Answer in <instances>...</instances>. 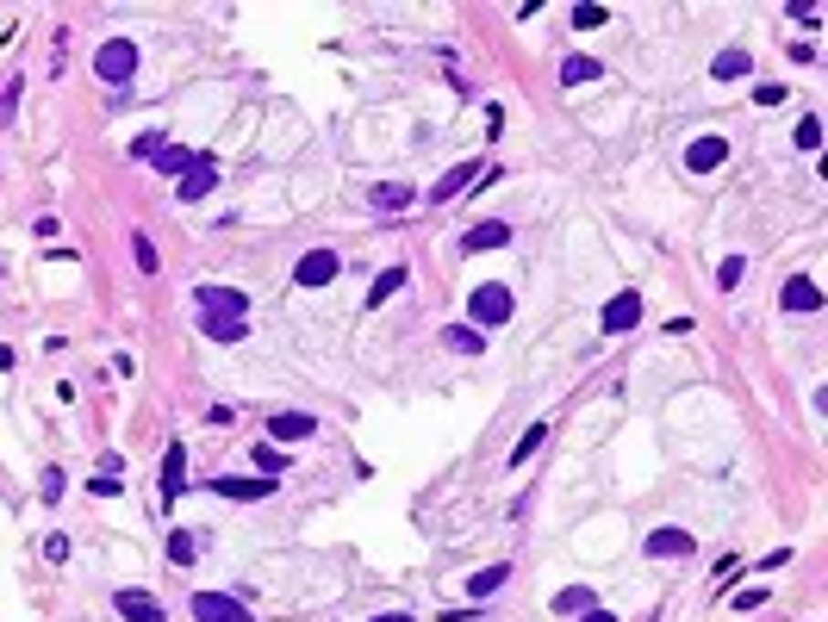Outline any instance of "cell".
Instances as JSON below:
<instances>
[{
    "label": "cell",
    "instance_id": "f1b7e54d",
    "mask_svg": "<svg viewBox=\"0 0 828 622\" xmlns=\"http://www.w3.org/2000/svg\"><path fill=\"white\" fill-rule=\"evenodd\" d=\"M37 492H44V504H57V498L69 492V480H63V467H44V480H37Z\"/></svg>",
    "mask_w": 828,
    "mask_h": 622
},
{
    "label": "cell",
    "instance_id": "5b68a950",
    "mask_svg": "<svg viewBox=\"0 0 828 622\" xmlns=\"http://www.w3.org/2000/svg\"><path fill=\"white\" fill-rule=\"evenodd\" d=\"M474 181H498V169H492V162H455L449 174H443V181H436V187H430V206H449L455 193H467V187H474Z\"/></svg>",
    "mask_w": 828,
    "mask_h": 622
},
{
    "label": "cell",
    "instance_id": "8992f818",
    "mask_svg": "<svg viewBox=\"0 0 828 622\" xmlns=\"http://www.w3.org/2000/svg\"><path fill=\"white\" fill-rule=\"evenodd\" d=\"M635 324H642V293H635V286H623L617 299L604 306V337H629Z\"/></svg>",
    "mask_w": 828,
    "mask_h": 622
},
{
    "label": "cell",
    "instance_id": "74e56055",
    "mask_svg": "<svg viewBox=\"0 0 828 622\" xmlns=\"http://www.w3.org/2000/svg\"><path fill=\"white\" fill-rule=\"evenodd\" d=\"M206 423H218V430H231V423H237V411H231V405H212V411H206Z\"/></svg>",
    "mask_w": 828,
    "mask_h": 622
},
{
    "label": "cell",
    "instance_id": "7402d4cb",
    "mask_svg": "<svg viewBox=\"0 0 828 622\" xmlns=\"http://www.w3.org/2000/svg\"><path fill=\"white\" fill-rule=\"evenodd\" d=\"M748 69H754V57H748V50H723V57L710 63V75H717V81H741Z\"/></svg>",
    "mask_w": 828,
    "mask_h": 622
},
{
    "label": "cell",
    "instance_id": "44dd1931",
    "mask_svg": "<svg viewBox=\"0 0 828 622\" xmlns=\"http://www.w3.org/2000/svg\"><path fill=\"white\" fill-rule=\"evenodd\" d=\"M194 162H200L194 150H174V143H162V150H156V174H174V181L194 169Z\"/></svg>",
    "mask_w": 828,
    "mask_h": 622
},
{
    "label": "cell",
    "instance_id": "9c48e42d",
    "mask_svg": "<svg viewBox=\"0 0 828 622\" xmlns=\"http://www.w3.org/2000/svg\"><path fill=\"white\" fill-rule=\"evenodd\" d=\"M112 610H119L125 622H169V610H162V604H156L150 591H138V586H125V591H119V597H112Z\"/></svg>",
    "mask_w": 828,
    "mask_h": 622
},
{
    "label": "cell",
    "instance_id": "1f68e13d",
    "mask_svg": "<svg viewBox=\"0 0 828 622\" xmlns=\"http://www.w3.org/2000/svg\"><path fill=\"white\" fill-rule=\"evenodd\" d=\"M169 560H174V566L194 560V535H187V529H174V535H169Z\"/></svg>",
    "mask_w": 828,
    "mask_h": 622
},
{
    "label": "cell",
    "instance_id": "52a82bcc",
    "mask_svg": "<svg viewBox=\"0 0 828 622\" xmlns=\"http://www.w3.org/2000/svg\"><path fill=\"white\" fill-rule=\"evenodd\" d=\"M648 560H686L697 542H691V529H673V523H660V529H648Z\"/></svg>",
    "mask_w": 828,
    "mask_h": 622
},
{
    "label": "cell",
    "instance_id": "2e32d148",
    "mask_svg": "<svg viewBox=\"0 0 828 622\" xmlns=\"http://www.w3.org/2000/svg\"><path fill=\"white\" fill-rule=\"evenodd\" d=\"M212 187H218V169H212V156H200L194 169L181 174V200H206Z\"/></svg>",
    "mask_w": 828,
    "mask_h": 622
},
{
    "label": "cell",
    "instance_id": "e575fe53",
    "mask_svg": "<svg viewBox=\"0 0 828 622\" xmlns=\"http://www.w3.org/2000/svg\"><path fill=\"white\" fill-rule=\"evenodd\" d=\"M156 150H162V131H143V138L131 143V156H138V162H156Z\"/></svg>",
    "mask_w": 828,
    "mask_h": 622
},
{
    "label": "cell",
    "instance_id": "3957f363",
    "mask_svg": "<svg viewBox=\"0 0 828 622\" xmlns=\"http://www.w3.org/2000/svg\"><path fill=\"white\" fill-rule=\"evenodd\" d=\"M94 75H100L106 88H125L138 75V44L131 37H106L100 50H94Z\"/></svg>",
    "mask_w": 828,
    "mask_h": 622
},
{
    "label": "cell",
    "instance_id": "4fadbf2b",
    "mask_svg": "<svg viewBox=\"0 0 828 622\" xmlns=\"http://www.w3.org/2000/svg\"><path fill=\"white\" fill-rule=\"evenodd\" d=\"M779 306H785V311H823V286H816L810 275H791V280H785V293H779Z\"/></svg>",
    "mask_w": 828,
    "mask_h": 622
},
{
    "label": "cell",
    "instance_id": "f35d334b",
    "mask_svg": "<svg viewBox=\"0 0 828 622\" xmlns=\"http://www.w3.org/2000/svg\"><path fill=\"white\" fill-rule=\"evenodd\" d=\"M580 622H617V617H611V610H598V604H592V610H580Z\"/></svg>",
    "mask_w": 828,
    "mask_h": 622
},
{
    "label": "cell",
    "instance_id": "d4e9b609",
    "mask_svg": "<svg viewBox=\"0 0 828 622\" xmlns=\"http://www.w3.org/2000/svg\"><path fill=\"white\" fill-rule=\"evenodd\" d=\"M505 579H511V566H486V573H474V579H467V591H474V597H492Z\"/></svg>",
    "mask_w": 828,
    "mask_h": 622
},
{
    "label": "cell",
    "instance_id": "e0dca14e",
    "mask_svg": "<svg viewBox=\"0 0 828 622\" xmlns=\"http://www.w3.org/2000/svg\"><path fill=\"white\" fill-rule=\"evenodd\" d=\"M368 200H374V212H405L417 200V187H412V181H380Z\"/></svg>",
    "mask_w": 828,
    "mask_h": 622
},
{
    "label": "cell",
    "instance_id": "277c9868",
    "mask_svg": "<svg viewBox=\"0 0 828 622\" xmlns=\"http://www.w3.org/2000/svg\"><path fill=\"white\" fill-rule=\"evenodd\" d=\"M187 617H194V622H256V617H249V604L231 597V591H194Z\"/></svg>",
    "mask_w": 828,
    "mask_h": 622
},
{
    "label": "cell",
    "instance_id": "4316f807",
    "mask_svg": "<svg viewBox=\"0 0 828 622\" xmlns=\"http://www.w3.org/2000/svg\"><path fill=\"white\" fill-rule=\"evenodd\" d=\"M604 19H611V6H598V0H586V6H573V26H580V32H598Z\"/></svg>",
    "mask_w": 828,
    "mask_h": 622
},
{
    "label": "cell",
    "instance_id": "ba28073f",
    "mask_svg": "<svg viewBox=\"0 0 828 622\" xmlns=\"http://www.w3.org/2000/svg\"><path fill=\"white\" fill-rule=\"evenodd\" d=\"M337 275H343L337 249H311V255H299V268H293V280H299V286H330Z\"/></svg>",
    "mask_w": 828,
    "mask_h": 622
},
{
    "label": "cell",
    "instance_id": "8fae6325",
    "mask_svg": "<svg viewBox=\"0 0 828 622\" xmlns=\"http://www.w3.org/2000/svg\"><path fill=\"white\" fill-rule=\"evenodd\" d=\"M206 492H218V498H237V504H256V498H275L280 480H206Z\"/></svg>",
    "mask_w": 828,
    "mask_h": 622
},
{
    "label": "cell",
    "instance_id": "d6a6232c",
    "mask_svg": "<svg viewBox=\"0 0 828 622\" xmlns=\"http://www.w3.org/2000/svg\"><path fill=\"white\" fill-rule=\"evenodd\" d=\"M131 249H138V268H143V275H156V268H162V262H156V243L143 237V231L131 237Z\"/></svg>",
    "mask_w": 828,
    "mask_h": 622
},
{
    "label": "cell",
    "instance_id": "7c38bea8",
    "mask_svg": "<svg viewBox=\"0 0 828 622\" xmlns=\"http://www.w3.org/2000/svg\"><path fill=\"white\" fill-rule=\"evenodd\" d=\"M728 162V138H697L686 150V174H710V169H723Z\"/></svg>",
    "mask_w": 828,
    "mask_h": 622
},
{
    "label": "cell",
    "instance_id": "603a6c76",
    "mask_svg": "<svg viewBox=\"0 0 828 622\" xmlns=\"http://www.w3.org/2000/svg\"><path fill=\"white\" fill-rule=\"evenodd\" d=\"M598 63H592V57H567V63H561V81H567V88H580V81H598Z\"/></svg>",
    "mask_w": 828,
    "mask_h": 622
},
{
    "label": "cell",
    "instance_id": "6da1fadb",
    "mask_svg": "<svg viewBox=\"0 0 828 622\" xmlns=\"http://www.w3.org/2000/svg\"><path fill=\"white\" fill-rule=\"evenodd\" d=\"M511 311H518V299H511L505 280H480V286L467 293V317L480 324V337H486V330H498V324H511Z\"/></svg>",
    "mask_w": 828,
    "mask_h": 622
},
{
    "label": "cell",
    "instance_id": "484cf974",
    "mask_svg": "<svg viewBox=\"0 0 828 622\" xmlns=\"http://www.w3.org/2000/svg\"><path fill=\"white\" fill-rule=\"evenodd\" d=\"M542 442H549V423H529V436H523L518 449H511V467H523V461H529V454L542 449Z\"/></svg>",
    "mask_w": 828,
    "mask_h": 622
},
{
    "label": "cell",
    "instance_id": "83f0119b",
    "mask_svg": "<svg viewBox=\"0 0 828 622\" xmlns=\"http://www.w3.org/2000/svg\"><path fill=\"white\" fill-rule=\"evenodd\" d=\"M741 275H748V262H741V255H723V268H717V286H723V293H735V286H741Z\"/></svg>",
    "mask_w": 828,
    "mask_h": 622
},
{
    "label": "cell",
    "instance_id": "5bb4252c",
    "mask_svg": "<svg viewBox=\"0 0 828 622\" xmlns=\"http://www.w3.org/2000/svg\"><path fill=\"white\" fill-rule=\"evenodd\" d=\"M505 243H511V224H505V218H486V224H474V231L461 237V249L480 255V249H505Z\"/></svg>",
    "mask_w": 828,
    "mask_h": 622
},
{
    "label": "cell",
    "instance_id": "9a60e30c",
    "mask_svg": "<svg viewBox=\"0 0 828 622\" xmlns=\"http://www.w3.org/2000/svg\"><path fill=\"white\" fill-rule=\"evenodd\" d=\"M181 492H187V449L174 442V449L162 454V504H174Z\"/></svg>",
    "mask_w": 828,
    "mask_h": 622
},
{
    "label": "cell",
    "instance_id": "30bf717a",
    "mask_svg": "<svg viewBox=\"0 0 828 622\" xmlns=\"http://www.w3.org/2000/svg\"><path fill=\"white\" fill-rule=\"evenodd\" d=\"M306 436H318V417L311 411H275L268 417V442H306Z\"/></svg>",
    "mask_w": 828,
    "mask_h": 622
},
{
    "label": "cell",
    "instance_id": "836d02e7",
    "mask_svg": "<svg viewBox=\"0 0 828 622\" xmlns=\"http://www.w3.org/2000/svg\"><path fill=\"white\" fill-rule=\"evenodd\" d=\"M13 106H19V75H6V81H0V125L13 119Z\"/></svg>",
    "mask_w": 828,
    "mask_h": 622
},
{
    "label": "cell",
    "instance_id": "d590c367",
    "mask_svg": "<svg viewBox=\"0 0 828 622\" xmlns=\"http://www.w3.org/2000/svg\"><path fill=\"white\" fill-rule=\"evenodd\" d=\"M88 492H100V498H119V492H125V480H119V473H94V480H88Z\"/></svg>",
    "mask_w": 828,
    "mask_h": 622
},
{
    "label": "cell",
    "instance_id": "7a4b0ae2",
    "mask_svg": "<svg viewBox=\"0 0 828 622\" xmlns=\"http://www.w3.org/2000/svg\"><path fill=\"white\" fill-rule=\"evenodd\" d=\"M194 311H200V324H243L249 299L237 286H194Z\"/></svg>",
    "mask_w": 828,
    "mask_h": 622
},
{
    "label": "cell",
    "instance_id": "f546056e",
    "mask_svg": "<svg viewBox=\"0 0 828 622\" xmlns=\"http://www.w3.org/2000/svg\"><path fill=\"white\" fill-rule=\"evenodd\" d=\"M797 150H823V119H797Z\"/></svg>",
    "mask_w": 828,
    "mask_h": 622
},
{
    "label": "cell",
    "instance_id": "8d00e7d4",
    "mask_svg": "<svg viewBox=\"0 0 828 622\" xmlns=\"http://www.w3.org/2000/svg\"><path fill=\"white\" fill-rule=\"evenodd\" d=\"M44 560H69V535H50V542H44Z\"/></svg>",
    "mask_w": 828,
    "mask_h": 622
},
{
    "label": "cell",
    "instance_id": "ab89813d",
    "mask_svg": "<svg viewBox=\"0 0 828 622\" xmlns=\"http://www.w3.org/2000/svg\"><path fill=\"white\" fill-rule=\"evenodd\" d=\"M374 622H412V617H405V610H386V617H374Z\"/></svg>",
    "mask_w": 828,
    "mask_h": 622
},
{
    "label": "cell",
    "instance_id": "ac0fdd59",
    "mask_svg": "<svg viewBox=\"0 0 828 622\" xmlns=\"http://www.w3.org/2000/svg\"><path fill=\"white\" fill-rule=\"evenodd\" d=\"M405 275H412V268H380V280L368 286V311H380V306H386V299H393V293L405 286Z\"/></svg>",
    "mask_w": 828,
    "mask_h": 622
},
{
    "label": "cell",
    "instance_id": "d6986e66",
    "mask_svg": "<svg viewBox=\"0 0 828 622\" xmlns=\"http://www.w3.org/2000/svg\"><path fill=\"white\" fill-rule=\"evenodd\" d=\"M443 348H455V355H480L486 337L474 330V324H449V330H443Z\"/></svg>",
    "mask_w": 828,
    "mask_h": 622
},
{
    "label": "cell",
    "instance_id": "cb8c5ba5",
    "mask_svg": "<svg viewBox=\"0 0 828 622\" xmlns=\"http://www.w3.org/2000/svg\"><path fill=\"white\" fill-rule=\"evenodd\" d=\"M256 467H262V480H280V473H293V467H287V454H280L275 442H262V449H256Z\"/></svg>",
    "mask_w": 828,
    "mask_h": 622
},
{
    "label": "cell",
    "instance_id": "4dcf8cb0",
    "mask_svg": "<svg viewBox=\"0 0 828 622\" xmlns=\"http://www.w3.org/2000/svg\"><path fill=\"white\" fill-rule=\"evenodd\" d=\"M754 100H760V106H785V100H791V88H785V81H760Z\"/></svg>",
    "mask_w": 828,
    "mask_h": 622
},
{
    "label": "cell",
    "instance_id": "ffe728a7",
    "mask_svg": "<svg viewBox=\"0 0 828 622\" xmlns=\"http://www.w3.org/2000/svg\"><path fill=\"white\" fill-rule=\"evenodd\" d=\"M598 597H592V586H567V591H554V617H580V610H592Z\"/></svg>",
    "mask_w": 828,
    "mask_h": 622
}]
</instances>
